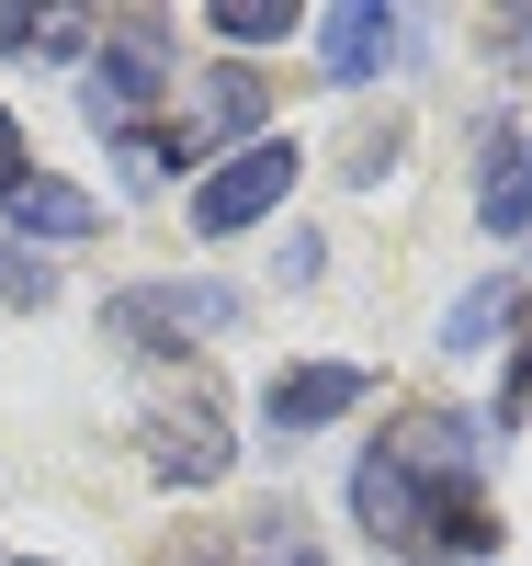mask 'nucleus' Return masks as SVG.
I'll return each instance as SVG.
<instances>
[{
	"instance_id": "nucleus-7",
	"label": "nucleus",
	"mask_w": 532,
	"mask_h": 566,
	"mask_svg": "<svg viewBox=\"0 0 532 566\" xmlns=\"http://www.w3.org/2000/svg\"><path fill=\"white\" fill-rule=\"evenodd\" d=\"M317 57H328V80H341V91H363L385 57H397V12H385V0H341V12L317 23Z\"/></svg>"
},
{
	"instance_id": "nucleus-16",
	"label": "nucleus",
	"mask_w": 532,
	"mask_h": 566,
	"mask_svg": "<svg viewBox=\"0 0 532 566\" xmlns=\"http://www.w3.org/2000/svg\"><path fill=\"white\" fill-rule=\"evenodd\" d=\"M499 419H532V352H521V374H510V397H499Z\"/></svg>"
},
{
	"instance_id": "nucleus-6",
	"label": "nucleus",
	"mask_w": 532,
	"mask_h": 566,
	"mask_svg": "<svg viewBox=\"0 0 532 566\" xmlns=\"http://www.w3.org/2000/svg\"><path fill=\"white\" fill-rule=\"evenodd\" d=\"M363 397H374V374H363V363H295L261 408H272V431H328V419L363 408Z\"/></svg>"
},
{
	"instance_id": "nucleus-2",
	"label": "nucleus",
	"mask_w": 532,
	"mask_h": 566,
	"mask_svg": "<svg viewBox=\"0 0 532 566\" xmlns=\"http://www.w3.org/2000/svg\"><path fill=\"white\" fill-rule=\"evenodd\" d=\"M159 80H170V23L159 12H125L103 34V57H91V80H80V114L103 136H136V114L159 103Z\"/></svg>"
},
{
	"instance_id": "nucleus-14",
	"label": "nucleus",
	"mask_w": 532,
	"mask_h": 566,
	"mask_svg": "<svg viewBox=\"0 0 532 566\" xmlns=\"http://www.w3.org/2000/svg\"><path fill=\"white\" fill-rule=\"evenodd\" d=\"M45 295H58V272L23 261V250H0V306H45Z\"/></svg>"
},
{
	"instance_id": "nucleus-17",
	"label": "nucleus",
	"mask_w": 532,
	"mask_h": 566,
	"mask_svg": "<svg viewBox=\"0 0 532 566\" xmlns=\"http://www.w3.org/2000/svg\"><path fill=\"white\" fill-rule=\"evenodd\" d=\"M295 566H317V555H295Z\"/></svg>"
},
{
	"instance_id": "nucleus-3",
	"label": "nucleus",
	"mask_w": 532,
	"mask_h": 566,
	"mask_svg": "<svg viewBox=\"0 0 532 566\" xmlns=\"http://www.w3.org/2000/svg\"><path fill=\"white\" fill-rule=\"evenodd\" d=\"M227 317H238L227 283H136V295L103 306V328H114V340H136V352H192V340H216Z\"/></svg>"
},
{
	"instance_id": "nucleus-12",
	"label": "nucleus",
	"mask_w": 532,
	"mask_h": 566,
	"mask_svg": "<svg viewBox=\"0 0 532 566\" xmlns=\"http://www.w3.org/2000/svg\"><path fill=\"white\" fill-rule=\"evenodd\" d=\"M91 34H103L91 12H12V23H0V45H12V57H80Z\"/></svg>"
},
{
	"instance_id": "nucleus-9",
	"label": "nucleus",
	"mask_w": 532,
	"mask_h": 566,
	"mask_svg": "<svg viewBox=\"0 0 532 566\" xmlns=\"http://www.w3.org/2000/svg\"><path fill=\"white\" fill-rule=\"evenodd\" d=\"M148 464H159L170 488L216 476V464H227V419H216V408H159V453H148Z\"/></svg>"
},
{
	"instance_id": "nucleus-10",
	"label": "nucleus",
	"mask_w": 532,
	"mask_h": 566,
	"mask_svg": "<svg viewBox=\"0 0 532 566\" xmlns=\"http://www.w3.org/2000/svg\"><path fill=\"white\" fill-rule=\"evenodd\" d=\"M510 317H521V283L499 272V283H476V295H453V317H442V352H476V340H499Z\"/></svg>"
},
{
	"instance_id": "nucleus-15",
	"label": "nucleus",
	"mask_w": 532,
	"mask_h": 566,
	"mask_svg": "<svg viewBox=\"0 0 532 566\" xmlns=\"http://www.w3.org/2000/svg\"><path fill=\"white\" fill-rule=\"evenodd\" d=\"M23 181H34V148H23V125L0 114V193H23Z\"/></svg>"
},
{
	"instance_id": "nucleus-8",
	"label": "nucleus",
	"mask_w": 532,
	"mask_h": 566,
	"mask_svg": "<svg viewBox=\"0 0 532 566\" xmlns=\"http://www.w3.org/2000/svg\"><path fill=\"white\" fill-rule=\"evenodd\" d=\"M0 205H12V239H91V227H103V205H91L80 193V181H23V193H0Z\"/></svg>"
},
{
	"instance_id": "nucleus-13",
	"label": "nucleus",
	"mask_w": 532,
	"mask_h": 566,
	"mask_svg": "<svg viewBox=\"0 0 532 566\" xmlns=\"http://www.w3.org/2000/svg\"><path fill=\"white\" fill-rule=\"evenodd\" d=\"M216 34L227 45H272V34H295V0H216Z\"/></svg>"
},
{
	"instance_id": "nucleus-11",
	"label": "nucleus",
	"mask_w": 532,
	"mask_h": 566,
	"mask_svg": "<svg viewBox=\"0 0 532 566\" xmlns=\"http://www.w3.org/2000/svg\"><path fill=\"white\" fill-rule=\"evenodd\" d=\"M250 125H261V80H250V69H216L205 114H192V148H216V136H250Z\"/></svg>"
},
{
	"instance_id": "nucleus-5",
	"label": "nucleus",
	"mask_w": 532,
	"mask_h": 566,
	"mask_svg": "<svg viewBox=\"0 0 532 566\" xmlns=\"http://www.w3.org/2000/svg\"><path fill=\"white\" fill-rule=\"evenodd\" d=\"M476 227H532V125H488L476 148Z\"/></svg>"
},
{
	"instance_id": "nucleus-4",
	"label": "nucleus",
	"mask_w": 532,
	"mask_h": 566,
	"mask_svg": "<svg viewBox=\"0 0 532 566\" xmlns=\"http://www.w3.org/2000/svg\"><path fill=\"white\" fill-rule=\"evenodd\" d=\"M295 148H283V136H250V148H238L216 181H205V193H192V227H205V239H238V227H261L283 193H295Z\"/></svg>"
},
{
	"instance_id": "nucleus-1",
	"label": "nucleus",
	"mask_w": 532,
	"mask_h": 566,
	"mask_svg": "<svg viewBox=\"0 0 532 566\" xmlns=\"http://www.w3.org/2000/svg\"><path fill=\"white\" fill-rule=\"evenodd\" d=\"M352 510H363V533L397 544V555H488L499 544V510L465 476H419V464H397V453H363Z\"/></svg>"
}]
</instances>
